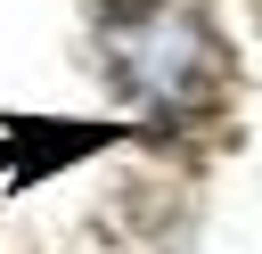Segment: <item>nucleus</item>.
Segmentation results:
<instances>
[{
    "instance_id": "obj_1",
    "label": "nucleus",
    "mask_w": 262,
    "mask_h": 254,
    "mask_svg": "<svg viewBox=\"0 0 262 254\" xmlns=\"http://www.w3.org/2000/svg\"><path fill=\"white\" fill-rule=\"evenodd\" d=\"M82 25L98 82L139 115V139L205 131L237 90L229 33L196 0H82Z\"/></svg>"
}]
</instances>
